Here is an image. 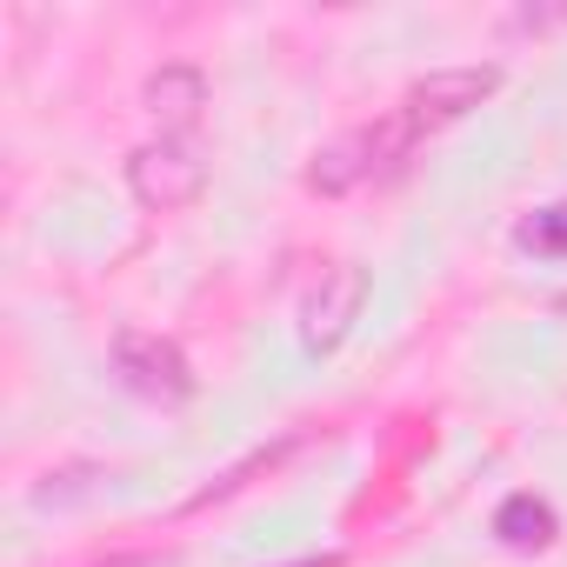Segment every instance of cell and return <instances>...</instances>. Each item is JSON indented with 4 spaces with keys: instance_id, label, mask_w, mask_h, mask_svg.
Segmentation results:
<instances>
[{
    "instance_id": "cell-1",
    "label": "cell",
    "mask_w": 567,
    "mask_h": 567,
    "mask_svg": "<svg viewBox=\"0 0 567 567\" xmlns=\"http://www.w3.org/2000/svg\"><path fill=\"white\" fill-rule=\"evenodd\" d=\"M421 141H427V134L414 127V114H408V107H388L381 121H368V127L341 134L334 147H321L315 167H308V187H315V194H348V187H361V181L401 167Z\"/></svg>"
},
{
    "instance_id": "cell-2",
    "label": "cell",
    "mask_w": 567,
    "mask_h": 567,
    "mask_svg": "<svg viewBox=\"0 0 567 567\" xmlns=\"http://www.w3.org/2000/svg\"><path fill=\"white\" fill-rule=\"evenodd\" d=\"M127 187H134L141 207H154V214H181V207L200 200V187H207V161H200L181 134H161V141H141V147L127 154Z\"/></svg>"
},
{
    "instance_id": "cell-3",
    "label": "cell",
    "mask_w": 567,
    "mask_h": 567,
    "mask_svg": "<svg viewBox=\"0 0 567 567\" xmlns=\"http://www.w3.org/2000/svg\"><path fill=\"white\" fill-rule=\"evenodd\" d=\"M361 308H368V274H361L354 260H334V267H321V280H315V288H308V301H301V341H308V354H328V348H341V341L354 334Z\"/></svg>"
},
{
    "instance_id": "cell-4",
    "label": "cell",
    "mask_w": 567,
    "mask_h": 567,
    "mask_svg": "<svg viewBox=\"0 0 567 567\" xmlns=\"http://www.w3.org/2000/svg\"><path fill=\"white\" fill-rule=\"evenodd\" d=\"M114 374H121L134 394H147V401H187V394H194L187 354H181L174 341L147 334V328H127V334L114 341Z\"/></svg>"
},
{
    "instance_id": "cell-5",
    "label": "cell",
    "mask_w": 567,
    "mask_h": 567,
    "mask_svg": "<svg viewBox=\"0 0 567 567\" xmlns=\"http://www.w3.org/2000/svg\"><path fill=\"white\" fill-rule=\"evenodd\" d=\"M501 87V68H487V61H474V68H434L427 81H414L408 87V114H414V127L421 134H434V127H447V121H461V114H474L487 94Z\"/></svg>"
},
{
    "instance_id": "cell-6",
    "label": "cell",
    "mask_w": 567,
    "mask_h": 567,
    "mask_svg": "<svg viewBox=\"0 0 567 567\" xmlns=\"http://www.w3.org/2000/svg\"><path fill=\"white\" fill-rule=\"evenodd\" d=\"M141 101H147V114H154L167 134H187V127L200 121V107H207V74H200L194 61H161V68L147 74Z\"/></svg>"
},
{
    "instance_id": "cell-7",
    "label": "cell",
    "mask_w": 567,
    "mask_h": 567,
    "mask_svg": "<svg viewBox=\"0 0 567 567\" xmlns=\"http://www.w3.org/2000/svg\"><path fill=\"white\" fill-rule=\"evenodd\" d=\"M514 547H547L554 540V507L547 501H534V494H514L507 507H501V520H494Z\"/></svg>"
},
{
    "instance_id": "cell-8",
    "label": "cell",
    "mask_w": 567,
    "mask_h": 567,
    "mask_svg": "<svg viewBox=\"0 0 567 567\" xmlns=\"http://www.w3.org/2000/svg\"><path fill=\"white\" fill-rule=\"evenodd\" d=\"M520 247H534V254H567V207H540V214L520 227Z\"/></svg>"
},
{
    "instance_id": "cell-9",
    "label": "cell",
    "mask_w": 567,
    "mask_h": 567,
    "mask_svg": "<svg viewBox=\"0 0 567 567\" xmlns=\"http://www.w3.org/2000/svg\"><path fill=\"white\" fill-rule=\"evenodd\" d=\"M107 567H154L147 554H121V560H107Z\"/></svg>"
},
{
    "instance_id": "cell-10",
    "label": "cell",
    "mask_w": 567,
    "mask_h": 567,
    "mask_svg": "<svg viewBox=\"0 0 567 567\" xmlns=\"http://www.w3.org/2000/svg\"><path fill=\"white\" fill-rule=\"evenodd\" d=\"M288 567H341L334 554H321V560H288Z\"/></svg>"
}]
</instances>
